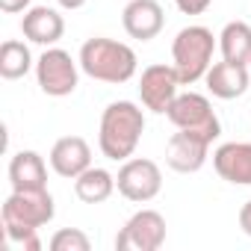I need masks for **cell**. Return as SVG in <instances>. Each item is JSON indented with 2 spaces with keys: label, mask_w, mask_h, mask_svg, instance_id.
I'll use <instances>...</instances> for the list:
<instances>
[{
  "label": "cell",
  "mask_w": 251,
  "mask_h": 251,
  "mask_svg": "<svg viewBox=\"0 0 251 251\" xmlns=\"http://www.w3.org/2000/svg\"><path fill=\"white\" fill-rule=\"evenodd\" d=\"M145 133V112L133 100H112L100 115L98 145L100 154L112 163L130 160L139 148V139Z\"/></svg>",
  "instance_id": "cell-1"
},
{
  "label": "cell",
  "mask_w": 251,
  "mask_h": 251,
  "mask_svg": "<svg viewBox=\"0 0 251 251\" xmlns=\"http://www.w3.org/2000/svg\"><path fill=\"white\" fill-rule=\"evenodd\" d=\"M80 68L83 74H89L92 80H100V83H127L133 80L136 74V50L124 42H115V39H103V36H95L89 42H83L80 48Z\"/></svg>",
  "instance_id": "cell-2"
},
{
  "label": "cell",
  "mask_w": 251,
  "mask_h": 251,
  "mask_svg": "<svg viewBox=\"0 0 251 251\" xmlns=\"http://www.w3.org/2000/svg\"><path fill=\"white\" fill-rule=\"evenodd\" d=\"M213 53H216V36L207 27H201V24L183 27L172 42V59H175L172 65H175L180 83L192 86V83L204 80L213 65Z\"/></svg>",
  "instance_id": "cell-3"
},
{
  "label": "cell",
  "mask_w": 251,
  "mask_h": 251,
  "mask_svg": "<svg viewBox=\"0 0 251 251\" xmlns=\"http://www.w3.org/2000/svg\"><path fill=\"white\" fill-rule=\"evenodd\" d=\"M80 62L71 59L68 50L62 48H45V53L36 59V80L39 89L50 98H65L77 89L80 83Z\"/></svg>",
  "instance_id": "cell-4"
},
{
  "label": "cell",
  "mask_w": 251,
  "mask_h": 251,
  "mask_svg": "<svg viewBox=\"0 0 251 251\" xmlns=\"http://www.w3.org/2000/svg\"><path fill=\"white\" fill-rule=\"evenodd\" d=\"M166 115H169V121L175 124L177 130H198V133L210 136L213 142L222 136V121L213 112V103L204 95H198V92L177 95L172 100V106H169Z\"/></svg>",
  "instance_id": "cell-5"
},
{
  "label": "cell",
  "mask_w": 251,
  "mask_h": 251,
  "mask_svg": "<svg viewBox=\"0 0 251 251\" xmlns=\"http://www.w3.org/2000/svg\"><path fill=\"white\" fill-rule=\"evenodd\" d=\"M115 186L118 192L133 201V204H148L160 195L163 189V172L154 160H145V157H130L124 160V166L118 169L115 175Z\"/></svg>",
  "instance_id": "cell-6"
},
{
  "label": "cell",
  "mask_w": 251,
  "mask_h": 251,
  "mask_svg": "<svg viewBox=\"0 0 251 251\" xmlns=\"http://www.w3.org/2000/svg\"><path fill=\"white\" fill-rule=\"evenodd\" d=\"M53 213L56 207L48 189H12V195L3 201V225L45 227Z\"/></svg>",
  "instance_id": "cell-7"
},
{
  "label": "cell",
  "mask_w": 251,
  "mask_h": 251,
  "mask_svg": "<svg viewBox=\"0 0 251 251\" xmlns=\"http://www.w3.org/2000/svg\"><path fill=\"white\" fill-rule=\"evenodd\" d=\"M166 242V219L157 210L133 213L115 236L118 251H157Z\"/></svg>",
  "instance_id": "cell-8"
},
{
  "label": "cell",
  "mask_w": 251,
  "mask_h": 251,
  "mask_svg": "<svg viewBox=\"0 0 251 251\" xmlns=\"http://www.w3.org/2000/svg\"><path fill=\"white\" fill-rule=\"evenodd\" d=\"M180 77L175 71V65H148L139 77V98H142V106L151 109V112H169L172 100L180 95Z\"/></svg>",
  "instance_id": "cell-9"
},
{
  "label": "cell",
  "mask_w": 251,
  "mask_h": 251,
  "mask_svg": "<svg viewBox=\"0 0 251 251\" xmlns=\"http://www.w3.org/2000/svg\"><path fill=\"white\" fill-rule=\"evenodd\" d=\"M213 139L198 130H177L166 145V166L177 175H195L210 157Z\"/></svg>",
  "instance_id": "cell-10"
},
{
  "label": "cell",
  "mask_w": 251,
  "mask_h": 251,
  "mask_svg": "<svg viewBox=\"0 0 251 251\" xmlns=\"http://www.w3.org/2000/svg\"><path fill=\"white\" fill-rule=\"evenodd\" d=\"M124 33L136 42H151L166 27V12L157 0H130L121 12Z\"/></svg>",
  "instance_id": "cell-11"
},
{
  "label": "cell",
  "mask_w": 251,
  "mask_h": 251,
  "mask_svg": "<svg viewBox=\"0 0 251 251\" xmlns=\"http://www.w3.org/2000/svg\"><path fill=\"white\" fill-rule=\"evenodd\" d=\"M89 166H92V148H89V142L83 136H62V139L53 142V148H50V169L59 177L74 180Z\"/></svg>",
  "instance_id": "cell-12"
},
{
  "label": "cell",
  "mask_w": 251,
  "mask_h": 251,
  "mask_svg": "<svg viewBox=\"0 0 251 251\" xmlns=\"http://www.w3.org/2000/svg\"><path fill=\"white\" fill-rule=\"evenodd\" d=\"M213 169L233 186H251V142H225L213 154Z\"/></svg>",
  "instance_id": "cell-13"
},
{
  "label": "cell",
  "mask_w": 251,
  "mask_h": 251,
  "mask_svg": "<svg viewBox=\"0 0 251 251\" xmlns=\"http://www.w3.org/2000/svg\"><path fill=\"white\" fill-rule=\"evenodd\" d=\"M21 33L33 45L53 48L62 39V33H65V18L56 9H50V6H33L21 18Z\"/></svg>",
  "instance_id": "cell-14"
},
{
  "label": "cell",
  "mask_w": 251,
  "mask_h": 251,
  "mask_svg": "<svg viewBox=\"0 0 251 251\" xmlns=\"http://www.w3.org/2000/svg\"><path fill=\"white\" fill-rule=\"evenodd\" d=\"M248 80H251L248 65L227 62V59L213 62L210 71H207V77H204L210 95H213V98H222V100H233V98L245 95V92H248Z\"/></svg>",
  "instance_id": "cell-15"
},
{
  "label": "cell",
  "mask_w": 251,
  "mask_h": 251,
  "mask_svg": "<svg viewBox=\"0 0 251 251\" xmlns=\"http://www.w3.org/2000/svg\"><path fill=\"white\" fill-rule=\"evenodd\" d=\"M12 189H48V166L39 151H18L9 160Z\"/></svg>",
  "instance_id": "cell-16"
},
{
  "label": "cell",
  "mask_w": 251,
  "mask_h": 251,
  "mask_svg": "<svg viewBox=\"0 0 251 251\" xmlns=\"http://www.w3.org/2000/svg\"><path fill=\"white\" fill-rule=\"evenodd\" d=\"M115 189H118L115 186V175H109L106 169L89 166L80 177H74V195L83 204H103Z\"/></svg>",
  "instance_id": "cell-17"
},
{
  "label": "cell",
  "mask_w": 251,
  "mask_h": 251,
  "mask_svg": "<svg viewBox=\"0 0 251 251\" xmlns=\"http://www.w3.org/2000/svg\"><path fill=\"white\" fill-rule=\"evenodd\" d=\"M219 50H222V59L227 62L251 65V24L245 21L225 24V30L219 33Z\"/></svg>",
  "instance_id": "cell-18"
},
{
  "label": "cell",
  "mask_w": 251,
  "mask_h": 251,
  "mask_svg": "<svg viewBox=\"0 0 251 251\" xmlns=\"http://www.w3.org/2000/svg\"><path fill=\"white\" fill-rule=\"evenodd\" d=\"M33 68V53L24 42L6 39L0 45V77L3 80H21Z\"/></svg>",
  "instance_id": "cell-19"
},
{
  "label": "cell",
  "mask_w": 251,
  "mask_h": 251,
  "mask_svg": "<svg viewBox=\"0 0 251 251\" xmlns=\"http://www.w3.org/2000/svg\"><path fill=\"white\" fill-rule=\"evenodd\" d=\"M50 248L53 251H89L92 242L80 227H62L50 236Z\"/></svg>",
  "instance_id": "cell-20"
},
{
  "label": "cell",
  "mask_w": 251,
  "mask_h": 251,
  "mask_svg": "<svg viewBox=\"0 0 251 251\" xmlns=\"http://www.w3.org/2000/svg\"><path fill=\"white\" fill-rule=\"evenodd\" d=\"M3 233L12 245L24 248V251H39L42 239H39V227H24V225H3Z\"/></svg>",
  "instance_id": "cell-21"
},
{
  "label": "cell",
  "mask_w": 251,
  "mask_h": 251,
  "mask_svg": "<svg viewBox=\"0 0 251 251\" xmlns=\"http://www.w3.org/2000/svg\"><path fill=\"white\" fill-rule=\"evenodd\" d=\"M175 3H177V9H180L183 15H201V12L210 9L213 0H175Z\"/></svg>",
  "instance_id": "cell-22"
},
{
  "label": "cell",
  "mask_w": 251,
  "mask_h": 251,
  "mask_svg": "<svg viewBox=\"0 0 251 251\" xmlns=\"http://www.w3.org/2000/svg\"><path fill=\"white\" fill-rule=\"evenodd\" d=\"M33 0H0V9L6 15H15V12H27Z\"/></svg>",
  "instance_id": "cell-23"
},
{
  "label": "cell",
  "mask_w": 251,
  "mask_h": 251,
  "mask_svg": "<svg viewBox=\"0 0 251 251\" xmlns=\"http://www.w3.org/2000/svg\"><path fill=\"white\" fill-rule=\"evenodd\" d=\"M239 227H242L245 236H251V201H245L239 207Z\"/></svg>",
  "instance_id": "cell-24"
},
{
  "label": "cell",
  "mask_w": 251,
  "mask_h": 251,
  "mask_svg": "<svg viewBox=\"0 0 251 251\" xmlns=\"http://www.w3.org/2000/svg\"><path fill=\"white\" fill-rule=\"evenodd\" d=\"M56 3H59L62 9L74 12V9H83V6H86V0H56Z\"/></svg>",
  "instance_id": "cell-25"
},
{
  "label": "cell",
  "mask_w": 251,
  "mask_h": 251,
  "mask_svg": "<svg viewBox=\"0 0 251 251\" xmlns=\"http://www.w3.org/2000/svg\"><path fill=\"white\" fill-rule=\"evenodd\" d=\"M248 68H251V65H248Z\"/></svg>",
  "instance_id": "cell-26"
}]
</instances>
